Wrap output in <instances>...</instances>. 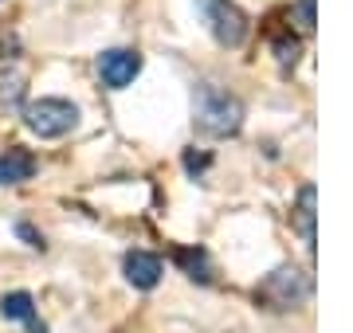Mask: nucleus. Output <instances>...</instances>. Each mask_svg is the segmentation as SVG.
<instances>
[{
    "label": "nucleus",
    "instance_id": "9d476101",
    "mask_svg": "<svg viewBox=\"0 0 353 333\" xmlns=\"http://www.w3.org/2000/svg\"><path fill=\"white\" fill-rule=\"evenodd\" d=\"M176 263L189 270V279L208 282V255H204L201 247H181V251H176Z\"/></svg>",
    "mask_w": 353,
    "mask_h": 333
},
{
    "label": "nucleus",
    "instance_id": "f8f14e48",
    "mask_svg": "<svg viewBox=\"0 0 353 333\" xmlns=\"http://www.w3.org/2000/svg\"><path fill=\"white\" fill-rule=\"evenodd\" d=\"M24 94V78L20 75H0V103H16Z\"/></svg>",
    "mask_w": 353,
    "mask_h": 333
},
{
    "label": "nucleus",
    "instance_id": "0eeeda50",
    "mask_svg": "<svg viewBox=\"0 0 353 333\" xmlns=\"http://www.w3.org/2000/svg\"><path fill=\"white\" fill-rule=\"evenodd\" d=\"M0 318L4 321H24L32 333H48V325L36 318V298L28 290H12V294L0 298Z\"/></svg>",
    "mask_w": 353,
    "mask_h": 333
},
{
    "label": "nucleus",
    "instance_id": "f03ea898",
    "mask_svg": "<svg viewBox=\"0 0 353 333\" xmlns=\"http://www.w3.org/2000/svg\"><path fill=\"white\" fill-rule=\"evenodd\" d=\"M310 294H314V282L299 267H279L255 286V302H263L267 310H299Z\"/></svg>",
    "mask_w": 353,
    "mask_h": 333
},
{
    "label": "nucleus",
    "instance_id": "f257e3e1",
    "mask_svg": "<svg viewBox=\"0 0 353 333\" xmlns=\"http://www.w3.org/2000/svg\"><path fill=\"white\" fill-rule=\"evenodd\" d=\"M192 114H196V126L208 138H232L243 126V103L236 94H228L224 87H216V83H201L196 87Z\"/></svg>",
    "mask_w": 353,
    "mask_h": 333
},
{
    "label": "nucleus",
    "instance_id": "423d86ee",
    "mask_svg": "<svg viewBox=\"0 0 353 333\" xmlns=\"http://www.w3.org/2000/svg\"><path fill=\"white\" fill-rule=\"evenodd\" d=\"M122 270H126V282L134 290H153L165 275L161 259L153 255V251H130V255L122 259Z\"/></svg>",
    "mask_w": 353,
    "mask_h": 333
},
{
    "label": "nucleus",
    "instance_id": "4468645a",
    "mask_svg": "<svg viewBox=\"0 0 353 333\" xmlns=\"http://www.w3.org/2000/svg\"><path fill=\"white\" fill-rule=\"evenodd\" d=\"M16 231H20V235L28 239V247H43V235H36V231L28 228V224H16Z\"/></svg>",
    "mask_w": 353,
    "mask_h": 333
},
{
    "label": "nucleus",
    "instance_id": "1a4fd4ad",
    "mask_svg": "<svg viewBox=\"0 0 353 333\" xmlns=\"http://www.w3.org/2000/svg\"><path fill=\"white\" fill-rule=\"evenodd\" d=\"M36 177V157L28 149H8L0 153V184H24Z\"/></svg>",
    "mask_w": 353,
    "mask_h": 333
},
{
    "label": "nucleus",
    "instance_id": "20e7f679",
    "mask_svg": "<svg viewBox=\"0 0 353 333\" xmlns=\"http://www.w3.org/2000/svg\"><path fill=\"white\" fill-rule=\"evenodd\" d=\"M196 8L204 12V24L220 47H240L248 39V16L232 0H196Z\"/></svg>",
    "mask_w": 353,
    "mask_h": 333
},
{
    "label": "nucleus",
    "instance_id": "6e6552de",
    "mask_svg": "<svg viewBox=\"0 0 353 333\" xmlns=\"http://www.w3.org/2000/svg\"><path fill=\"white\" fill-rule=\"evenodd\" d=\"M314 204H318V189H314V184H303V189H299V200H294L290 219H294L299 235L306 239V247H314V216H318Z\"/></svg>",
    "mask_w": 353,
    "mask_h": 333
},
{
    "label": "nucleus",
    "instance_id": "7ed1b4c3",
    "mask_svg": "<svg viewBox=\"0 0 353 333\" xmlns=\"http://www.w3.org/2000/svg\"><path fill=\"white\" fill-rule=\"evenodd\" d=\"M24 126L36 138H63L79 126V106L67 98H36L24 106Z\"/></svg>",
    "mask_w": 353,
    "mask_h": 333
},
{
    "label": "nucleus",
    "instance_id": "9b49d317",
    "mask_svg": "<svg viewBox=\"0 0 353 333\" xmlns=\"http://www.w3.org/2000/svg\"><path fill=\"white\" fill-rule=\"evenodd\" d=\"M299 52H303V47H299V39H294V36H279V39H275V59H279V67H294V63H299Z\"/></svg>",
    "mask_w": 353,
    "mask_h": 333
},
{
    "label": "nucleus",
    "instance_id": "ddd939ff",
    "mask_svg": "<svg viewBox=\"0 0 353 333\" xmlns=\"http://www.w3.org/2000/svg\"><path fill=\"white\" fill-rule=\"evenodd\" d=\"M299 20H303L306 32L314 28V0H299Z\"/></svg>",
    "mask_w": 353,
    "mask_h": 333
},
{
    "label": "nucleus",
    "instance_id": "39448f33",
    "mask_svg": "<svg viewBox=\"0 0 353 333\" xmlns=\"http://www.w3.org/2000/svg\"><path fill=\"white\" fill-rule=\"evenodd\" d=\"M99 75L110 90H126L141 75V55L130 52V47H110V52L99 55Z\"/></svg>",
    "mask_w": 353,
    "mask_h": 333
}]
</instances>
